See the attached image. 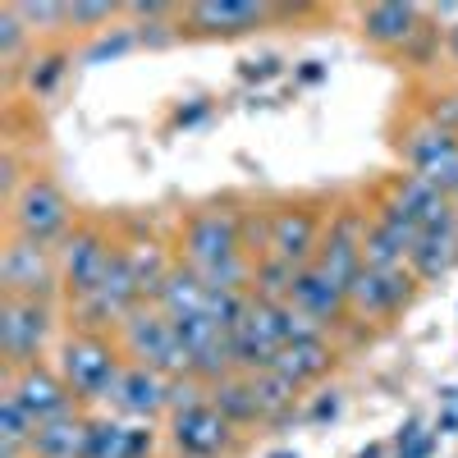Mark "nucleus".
Returning <instances> with one entry per match:
<instances>
[{"mask_svg": "<svg viewBox=\"0 0 458 458\" xmlns=\"http://www.w3.org/2000/svg\"><path fill=\"white\" fill-rule=\"evenodd\" d=\"M436 445H440V436L422 427V417H408L394 436V445H390V458H431Z\"/></svg>", "mask_w": 458, "mask_h": 458, "instance_id": "473e14b6", "label": "nucleus"}, {"mask_svg": "<svg viewBox=\"0 0 458 458\" xmlns=\"http://www.w3.org/2000/svg\"><path fill=\"white\" fill-rule=\"evenodd\" d=\"M417 248V225L386 198V188L371 198V211H367V234H362V266L371 271H399L408 266Z\"/></svg>", "mask_w": 458, "mask_h": 458, "instance_id": "4468645a", "label": "nucleus"}, {"mask_svg": "<svg viewBox=\"0 0 458 458\" xmlns=\"http://www.w3.org/2000/svg\"><path fill=\"white\" fill-rule=\"evenodd\" d=\"M69 330L60 302L0 298V371H28L51 362L60 335Z\"/></svg>", "mask_w": 458, "mask_h": 458, "instance_id": "423d86ee", "label": "nucleus"}, {"mask_svg": "<svg viewBox=\"0 0 458 458\" xmlns=\"http://www.w3.org/2000/svg\"><path fill=\"white\" fill-rule=\"evenodd\" d=\"M312 5H276V0H188L179 5V42H243L252 32L293 23Z\"/></svg>", "mask_w": 458, "mask_h": 458, "instance_id": "7ed1b4c3", "label": "nucleus"}, {"mask_svg": "<svg viewBox=\"0 0 458 458\" xmlns=\"http://www.w3.org/2000/svg\"><path fill=\"white\" fill-rule=\"evenodd\" d=\"M417 114L440 124V129H449V133H458V92L454 88H431V97L417 106Z\"/></svg>", "mask_w": 458, "mask_h": 458, "instance_id": "72a5a7b5", "label": "nucleus"}, {"mask_svg": "<svg viewBox=\"0 0 458 458\" xmlns=\"http://www.w3.org/2000/svg\"><path fill=\"white\" fill-rule=\"evenodd\" d=\"M445 60L458 69V23H454V28H445Z\"/></svg>", "mask_w": 458, "mask_h": 458, "instance_id": "ea45409f", "label": "nucleus"}, {"mask_svg": "<svg viewBox=\"0 0 458 458\" xmlns=\"http://www.w3.org/2000/svg\"><path fill=\"white\" fill-rule=\"evenodd\" d=\"M408 271L427 284H440L458 271V229L454 225H436V229H422L417 234V248L408 257Z\"/></svg>", "mask_w": 458, "mask_h": 458, "instance_id": "4be33fe9", "label": "nucleus"}, {"mask_svg": "<svg viewBox=\"0 0 458 458\" xmlns=\"http://www.w3.org/2000/svg\"><path fill=\"white\" fill-rule=\"evenodd\" d=\"M37 47H42V42H37V37L28 32V23L19 19L14 0H5V5H0V69H5V83L10 88H19V73L32 60Z\"/></svg>", "mask_w": 458, "mask_h": 458, "instance_id": "a878e982", "label": "nucleus"}, {"mask_svg": "<svg viewBox=\"0 0 458 458\" xmlns=\"http://www.w3.org/2000/svg\"><path fill=\"white\" fill-rule=\"evenodd\" d=\"M51 367L64 376V386L73 390L83 412H101L120 386V376L129 367L124 349L114 335H97V330H64L55 353H51Z\"/></svg>", "mask_w": 458, "mask_h": 458, "instance_id": "f03ea898", "label": "nucleus"}, {"mask_svg": "<svg viewBox=\"0 0 458 458\" xmlns=\"http://www.w3.org/2000/svg\"><path fill=\"white\" fill-rule=\"evenodd\" d=\"M207 394H211V403L234 422L243 436L248 431H257L261 427V408H257V390H252V376H243V371H229V376H220L216 386H207Z\"/></svg>", "mask_w": 458, "mask_h": 458, "instance_id": "393cba45", "label": "nucleus"}, {"mask_svg": "<svg viewBox=\"0 0 458 458\" xmlns=\"http://www.w3.org/2000/svg\"><path fill=\"white\" fill-rule=\"evenodd\" d=\"M390 147H394V157L408 174L427 179L440 193L458 198V133L422 120V114H412L403 129H394Z\"/></svg>", "mask_w": 458, "mask_h": 458, "instance_id": "9b49d317", "label": "nucleus"}, {"mask_svg": "<svg viewBox=\"0 0 458 458\" xmlns=\"http://www.w3.org/2000/svg\"><path fill=\"white\" fill-rule=\"evenodd\" d=\"M170 394H174V380L129 362L124 376H120V386H114V394H110V403L101 412L120 417V422H133V427H165Z\"/></svg>", "mask_w": 458, "mask_h": 458, "instance_id": "dca6fc26", "label": "nucleus"}, {"mask_svg": "<svg viewBox=\"0 0 458 458\" xmlns=\"http://www.w3.org/2000/svg\"><path fill=\"white\" fill-rule=\"evenodd\" d=\"M252 390H257V408H261V427H284L289 417L298 412L302 394H308V390H298L289 376H280L276 367L252 376Z\"/></svg>", "mask_w": 458, "mask_h": 458, "instance_id": "bb28decb", "label": "nucleus"}, {"mask_svg": "<svg viewBox=\"0 0 458 458\" xmlns=\"http://www.w3.org/2000/svg\"><path fill=\"white\" fill-rule=\"evenodd\" d=\"M161 454H165L161 427H133L110 412H92L88 458H161Z\"/></svg>", "mask_w": 458, "mask_h": 458, "instance_id": "6ab92c4d", "label": "nucleus"}, {"mask_svg": "<svg viewBox=\"0 0 458 458\" xmlns=\"http://www.w3.org/2000/svg\"><path fill=\"white\" fill-rule=\"evenodd\" d=\"M289 302L326 335H344V326H349V293H344L326 271H317V266H302L298 271Z\"/></svg>", "mask_w": 458, "mask_h": 458, "instance_id": "a211bd4d", "label": "nucleus"}, {"mask_svg": "<svg viewBox=\"0 0 458 458\" xmlns=\"http://www.w3.org/2000/svg\"><path fill=\"white\" fill-rule=\"evenodd\" d=\"M161 440L165 458H239L243 449V431L211 403V394L170 408Z\"/></svg>", "mask_w": 458, "mask_h": 458, "instance_id": "0eeeda50", "label": "nucleus"}, {"mask_svg": "<svg viewBox=\"0 0 458 458\" xmlns=\"http://www.w3.org/2000/svg\"><path fill=\"white\" fill-rule=\"evenodd\" d=\"M271 458H298V449H293V454H289V449H284V454H271Z\"/></svg>", "mask_w": 458, "mask_h": 458, "instance_id": "79ce46f5", "label": "nucleus"}, {"mask_svg": "<svg viewBox=\"0 0 458 458\" xmlns=\"http://www.w3.org/2000/svg\"><path fill=\"white\" fill-rule=\"evenodd\" d=\"M19 19L37 42H69V0H14Z\"/></svg>", "mask_w": 458, "mask_h": 458, "instance_id": "cd10ccee", "label": "nucleus"}, {"mask_svg": "<svg viewBox=\"0 0 458 458\" xmlns=\"http://www.w3.org/2000/svg\"><path fill=\"white\" fill-rule=\"evenodd\" d=\"M69 64H73V47L69 42H42L32 51V60L19 73V88L28 101H51L60 92V83L69 79Z\"/></svg>", "mask_w": 458, "mask_h": 458, "instance_id": "5701e85b", "label": "nucleus"}, {"mask_svg": "<svg viewBox=\"0 0 458 458\" xmlns=\"http://www.w3.org/2000/svg\"><path fill=\"white\" fill-rule=\"evenodd\" d=\"M440 55H445V28L427 14V28L412 37V42L394 55V64L399 69H408V73H431L436 64H440Z\"/></svg>", "mask_w": 458, "mask_h": 458, "instance_id": "7c9ffc66", "label": "nucleus"}, {"mask_svg": "<svg viewBox=\"0 0 458 458\" xmlns=\"http://www.w3.org/2000/svg\"><path fill=\"white\" fill-rule=\"evenodd\" d=\"M339 412H344V394L330 386V390H317V399L308 403V412H302V417H308L312 427H321V422H335Z\"/></svg>", "mask_w": 458, "mask_h": 458, "instance_id": "f704fd0d", "label": "nucleus"}, {"mask_svg": "<svg viewBox=\"0 0 458 458\" xmlns=\"http://www.w3.org/2000/svg\"><path fill=\"white\" fill-rule=\"evenodd\" d=\"M0 390H10L37 427L60 422V417H69V412H83L79 399H73V390L64 386V376L51 362H37L28 371H0Z\"/></svg>", "mask_w": 458, "mask_h": 458, "instance_id": "f3484780", "label": "nucleus"}, {"mask_svg": "<svg viewBox=\"0 0 458 458\" xmlns=\"http://www.w3.org/2000/svg\"><path fill=\"white\" fill-rule=\"evenodd\" d=\"M367 211L371 202L358 198V193H339L335 198V211H330V225H326V239L317 248V271H326L344 293L353 289V280L362 276V234H367Z\"/></svg>", "mask_w": 458, "mask_h": 458, "instance_id": "f8f14e48", "label": "nucleus"}, {"mask_svg": "<svg viewBox=\"0 0 458 458\" xmlns=\"http://www.w3.org/2000/svg\"><path fill=\"white\" fill-rule=\"evenodd\" d=\"M417 298H422V280L408 266H399V271H371V266H362V276L349 289V326H344V335L386 330V326L403 321V312H412Z\"/></svg>", "mask_w": 458, "mask_h": 458, "instance_id": "9d476101", "label": "nucleus"}, {"mask_svg": "<svg viewBox=\"0 0 458 458\" xmlns=\"http://www.w3.org/2000/svg\"><path fill=\"white\" fill-rule=\"evenodd\" d=\"M321 79H326V69H321V60H308V64L298 69V83H321Z\"/></svg>", "mask_w": 458, "mask_h": 458, "instance_id": "58836bf2", "label": "nucleus"}, {"mask_svg": "<svg viewBox=\"0 0 458 458\" xmlns=\"http://www.w3.org/2000/svg\"><path fill=\"white\" fill-rule=\"evenodd\" d=\"M79 207L64 193V183L51 170H32L28 183L5 202V234L28 239L42 248H60L69 239V229L79 225Z\"/></svg>", "mask_w": 458, "mask_h": 458, "instance_id": "39448f33", "label": "nucleus"}, {"mask_svg": "<svg viewBox=\"0 0 458 458\" xmlns=\"http://www.w3.org/2000/svg\"><path fill=\"white\" fill-rule=\"evenodd\" d=\"M120 243H124V229L106 220V216H79V225L69 229V239L55 248L60 257V284H64V308H73V302H88L106 276L114 257H120Z\"/></svg>", "mask_w": 458, "mask_h": 458, "instance_id": "20e7f679", "label": "nucleus"}, {"mask_svg": "<svg viewBox=\"0 0 458 458\" xmlns=\"http://www.w3.org/2000/svg\"><path fill=\"white\" fill-rule=\"evenodd\" d=\"M207 110H211V101H207V97H202L198 106H188V110L179 106V110H174V124H183V129H188V124H198V120H202Z\"/></svg>", "mask_w": 458, "mask_h": 458, "instance_id": "e433bc0d", "label": "nucleus"}, {"mask_svg": "<svg viewBox=\"0 0 458 458\" xmlns=\"http://www.w3.org/2000/svg\"><path fill=\"white\" fill-rule=\"evenodd\" d=\"M88 431H92V412H69L60 422L37 427L28 458H88Z\"/></svg>", "mask_w": 458, "mask_h": 458, "instance_id": "b1692460", "label": "nucleus"}, {"mask_svg": "<svg viewBox=\"0 0 458 458\" xmlns=\"http://www.w3.org/2000/svg\"><path fill=\"white\" fill-rule=\"evenodd\" d=\"M436 436H458V408H454V403L440 408V417H436Z\"/></svg>", "mask_w": 458, "mask_h": 458, "instance_id": "4c0bfd02", "label": "nucleus"}, {"mask_svg": "<svg viewBox=\"0 0 458 458\" xmlns=\"http://www.w3.org/2000/svg\"><path fill=\"white\" fill-rule=\"evenodd\" d=\"M386 198L417 225V234H422V229H436V225H454V198L440 193L436 183L408 174V170H399V174L386 183Z\"/></svg>", "mask_w": 458, "mask_h": 458, "instance_id": "412c9836", "label": "nucleus"}, {"mask_svg": "<svg viewBox=\"0 0 458 458\" xmlns=\"http://www.w3.org/2000/svg\"><path fill=\"white\" fill-rule=\"evenodd\" d=\"M243 207L248 198H207L188 207L174 229V257L193 271L207 289H248L252 257L243 248Z\"/></svg>", "mask_w": 458, "mask_h": 458, "instance_id": "f257e3e1", "label": "nucleus"}, {"mask_svg": "<svg viewBox=\"0 0 458 458\" xmlns=\"http://www.w3.org/2000/svg\"><path fill=\"white\" fill-rule=\"evenodd\" d=\"M293 280H298V266H289V261H280V257L266 252V257H257V266H252V284H248V293L261 298V302H289Z\"/></svg>", "mask_w": 458, "mask_h": 458, "instance_id": "c85d7f7f", "label": "nucleus"}, {"mask_svg": "<svg viewBox=\"0 0 458 458\" xmlns=\"http://www.w3.org/2000/svg\"><path fill=\"white\" fill-rule=\"evenodd\" d=\"M142 42H138V28L124 19L120 28H110V32H101V37H92V47L83 51V60L88 64H101V60H120V55H129V51H138Z\"/></svg>", "mask_w": 458, "mask_h": 458, "instance_id": "2f4dec72", "label": "nucleus"}, {"mask_svg": "<svg viewBox=\"0 0 458 458\" xmlns=\"http://www.w3.org/2000/svg\"><path fill=\"white\" fill-rule=\"evenodd\" d=\"M390 454V445H367V449H358L353 458H386Z\"/></svg>", "mask_w": 458, "mask_h": 458, "instance_id": "a19ab883", "label": "nucleus"}, {"mask_svg": "<svg viewBox=\"0 0 458 458\" xmlns=\"http://www.w3.org/2000/svg\"><path fill=\"white\" fill-rule=\"evenodd\" d=\"M124 23V5L114 0H69V32L73 37H101Z\"/></svg>", "mask_w": 458, "mask_h": 458, "instance_id": "c756f323", "label": "nucleus"}, {"mask_svg": "<svg viewBox=\"0 0 458 458\" xmlns=\"http://www.w3.org/2000/svg\"><path fill=\"white\" fill-rule=\"evenodd\" d=\"M454 229H458V198H454Z\"/></svg>", "mask_w": 458, "mask_h": 458, "instance_id": "37998d69", "label": "nucleus"}, {"mask_svg": "<svg viewBox=\"0 0 458 458\" xmlns=\"http://www.w3.org/2000/svg\"><path fill=\"white\" fill-rule=\"evenodd\" d=\"M280 69H284V64H280L276 55H261V60H243V64H239V73H243L248 83H252V79H257V83H261V79H276Z\"/></svg>", "mask_w": 458, "mask_h": 458, "instance_id": "c9c22d12", "label": "nucleus"}, {"mask_svg": "<svg viewBox=\"0 0 458 458\" xmlns=\"http://www.w3.org/2000/svg\"><path fill=\"white\" fill-rule=\"evenodd\" d=\"M353 23H358L362 47L394 60L412 37L427 28V5H412V0H371V5L353 10Z\"/></svg>", "mask_w": 458, "mask_h": 458, "instance_id": "2eb2a0df", "label": "nucleus"}, {"mask_svg": "<svg viewBox=\"0 0 458 458\" xmlns=\"http://www.w3.org/2000/svg\"><path fill=\"white\" fill-rule=\"evenodd\" d=\"M339 358H344L339 339L326 335V330H312V335H302V339L284 344L280 358H276V371L289 376L298 390H312V386H321L326 376L339 371Z\"/></svg>", "mask_w": 458, "mask_h": 458, "instance_id": "aec40b11", "label": "nucleus"}, {"mask_svg": "<svg viewBox=\"0 0 458 458\" xmlns=\"http://www.w3.org/2000/svg\"><path fill=\"white\" fill-rule=\"evenodd\" d=\"M0 298H32V302H60L64 308L55 248L5 234V248H0Z\"/></svg>", "mask_w": 458, "mask_h": 458, "instance_id": "ddd939ff", "label": "nucleus"}, {"mask_svg": "<svg viewBox=\"0 0 458 458\" xmlns=\"http://www.w3.org/2000/svg\"><path fill=\"white\" fill-rule=\"evenodd\" d=\"M114 339H120V349H124L129 362H138V367H147V371H161L165 380L188 376L183 335H179V326L157 308V302H142V308H133V312L120 321Z\"/></svg>", "mask_w": 458, "mask_h": 458, "instance_id": "1a4fd4ad", "label": "nucleus"}, {"mask_svg": "<svg viewBox=\"0 0 458 458\" xmlns=\"http://www.w3.org/2000/svg\"><path fill=\"white\" fill-rule=\"evenodd\" d=\"M339 193H289V198H271V257L289 261V266H312L317 248L326 239V225L335 211Z\"/></svg>", "mask_w": 458, "mask_h": 458, "instance_id": "6e6552de", "label": "nucleus"}]
</instances>
